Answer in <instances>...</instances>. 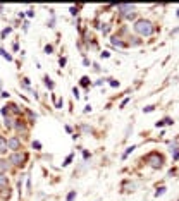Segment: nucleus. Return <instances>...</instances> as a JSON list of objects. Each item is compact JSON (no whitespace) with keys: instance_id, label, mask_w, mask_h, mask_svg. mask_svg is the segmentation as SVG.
Wrapping results in <instances>:
<instances>
[{"instance_id":"obj_15","label":"nucleus","mask_w":179,"mask_h":201,"mask_svg":"<svg viewBox=\"0 0 179 201\" xmlns=\"http://www.w3.org/2000/svg\"><path fill=\"white\" fill-rule=\"evenodd\" d=\"M81 84H83V86H88V84H90V79L86 78V76H84V78H81Z\"/></svg>"},{"instance_id":"obj_8","label":"nucleus","mask_w":179,"mask_h":201,"mask_svg":"<svg viewBox=\"0 0 179 201\" xmlns=\"http://www.w3.org/2000/svg\"><path fill=\"white\" fill-rule=\"evenodd\" d=\"M112 43H114L115 47H119V48H124V47H126V43H124V41H121L119 38H112Z\"/></svg>"},{"instance_id":"obj_3","label":"nucleus","mask_w":179,"mask_h":201,"mask_svg":"<svg viewBox=\"0 0 179 201\" xmlns=\"http://www.w3.org/2000/svg\"><path fill=\"white\" fill-rule=\"evenodd\" d=\"M147 162H148L152 167L159 169V167H162V163H164V158H162V155H159L157 151H152L150 155H147Z\"/></svg>"},{"instance_id":"obj_21","label":"nucleus","mask_w":179,"mask_h":201,"mask_svg":"<svg viewBox=\"0 0 179 201\" xmlns=\"http://www.w3.org/2000/svg\"><path fill=\"white\" fill-rule=\"evenodd\" d=\"M110 86H112V88H117V86H119V81H115V79H110Z\"/></svg>"},{"instance_id":"obj_2","label":"nucleus","mask_w":179,"mask_h":201,"mask_svg":"<svg viewBox=\"0 0 179 201\" xmlns=\"http://www.w3.org/2000/svg\"><path fill=\"white\" fill-rule=\"evenodd\" d=\"M24 162H26V153H22V151H14L9 156V163L17 165V167H22Z\"/></svg>"},{"instance_id":"obj_24","label":"nucleus","mask_w":179,"mask_h":201,"mask_svg":"<svg viewBox=\"0 0 179 201\" xmlns=\"http://www.w3.org/2000/svg\"><path fill=\"white\" fill-rule=\"evenodd\" d=\"M143 110H145V112H152V110H153V107H152V105H148V107H145Z\"/></svg>"},{"instance_id":"obj_4","label":"nucleus","mask_w":179,"mask_h":201,"mask_svg":"<svg viewBox=\"0 0 179 201\" xmlns=\"http://www.w3.org/2000/svg\"><path fill=\"white\" fill-rule=\"evenodd\" d=\"M7 148L12 151H21L22 150V144H21V139L17 136H10L9 139H7Z\"/></svg>"},{"instance_id":"obj_16","label":"nucleus","mask_w":179,"mask_h":201,"mask_svg":"<svg viewBox=\"0 0 179 201\" xmlns=\"http://www.w3.org/2000/svg\"><path fill=\"white\" fill-rule=\"evenodd\" d=\"M71 162H72V155H69V156H67V158H66V162H64V163H62V165H64V167H67V165H69Z\"/></svg>"},{"instance_id":"obj_20","label":"nucleus","mask_w":179,"mask_h":201,"mask_svg":"<svg viewBox=\"0 0 179 201\" xmlns=\"http://www.w3.org/2000/svg\"><path fill=\"white\" fill-rule=\"evenodd\" d=\"M9 107H10V108H12V112H14V113H19V108H17V105H14V103H10Z\"/></svg>"},{"instance_id":"obj_18","label":"nucleus","mask_w":179,"mask_h":201,"mask_svg":"<svg viewBox=\"0 0 179 201\" xmlns=\"http://www.w3.org/2000/svg\"><path fill=\"white\" fill-rule=\"evenodd\" d=\"M52 52H53V47H52V45H47V47H45V53L48 55V53H52Z\"/></svg>"},{"instance_id":"obj_6","label":"nucleus","mask_w":179,"mask_h":201,"mask_svg":"<svg viewBox=\"0 0 179 201\" xmlns=\"http://www.w3.org/2000/svg\"><path fill=\"white\" fill-rule=\"evenodd\" d=\"M7 182H9V177H7L4 172H0V187H5Z\"/></svg>"},{"instance_id":"obj_25","label":"nucleus","mask_w":179,"mask_h":201,"mask_svg":"<svg viewBox=\"0 0 179 201\" xmlns=\"http://www.w3.org/2000/svg\"><path fill=\"white\" fill-rule=\"evenodd\" d=\"M62 105H64V100H59V101H57V108H60Z\"/></svg>"},{"instance_id":"obj_9","label":"nucleus","mask_w":179,"mask_h":201,"mask_svg":"<svg viewBox=\"0 0 179 201\" xmlns=\"http://www.w3.org/2000/svg\"><path fill=\"white\" fill-rule=\"evenodd\" d=\"M7 169H9V163L5 160H0V172H5Z\"/></svg>"},{"instance_id":"obj_11","label":"nucleus","mask_w":179,"mask_h":201,"mask_svg":"<svg viewBox=\"0 0 179 201\" xmlns=\"http://www.w3.org/2000/svg\"><path fill=\"white\" fill-rule=\"evenodd\" d=\"M0 55H2L4 59H7V60H12V57H10V55H9L5 50H4V48H0Z\"/></svg>"},{"instance_id":"obj_17","label":"nucleus","mask_w":179,"mask_h":201,"mask_svg":"<svg viewBox=\"0 0 179 201\" xmlns=\"http://www.w3.org/2000/svg\"><path fill=\"white\" fill-rule=\"evenodd\" d=\"M164 192H165V187H160V189H157V192H155V196L159 198V196H162Z\"/></svg>"},{"instance_id":"obj_23","label":"nucleus","mask_w":179,"mask_h":201,"mask_svg":"<svg viewBox=\"0 0 179 201\" xmlns=\"http://www.w3.org/2000/svg\"><path fill=\"white\" fill-rule=\"evenodd\" d=\"M72 93H74V96H76V98H79V90H78V88H74Z\"/></svg>"},{"instance_id":"obj_27","label":"nucleus","mask_w":179,"mask_h":201,"mask_svg":"<svg viewBox=\"0 0 179 201\" xmlns=\"http://www.w3.org/2000/svg\"><path fill=\"white\" fill-rule=\"evenodd\" d=\"M178 17H179V10H178Z\"/></svg>"},{"instance_id":"obj_5","label":"nucleus","mask_w":179,"mask_h":201,"mask_svg":"<svg viewBox=\"0 0 179 201\" xmlns=\"http://www.w3.org/2000/svg\"><path fill=\"white\" fill-rule=\"evenodd\" d=\"M7 151H9V148H7V139L0 136V155H7Z\"/></svg>"},{"instance_id":"obj_26","label":"nucleus","mask_w":179,"mask_h":201,"mask_svg":"<svg viewBox=\"0 0 179 201\" xmlns=\"http://www.w3.org/2000/svg\"><path fill=\"white\" fill-rule=\"evenodd\" d=\"M60 67H64V65H66V59H60Z\"/></svg>"},{"instance_id":"obj_14","label":"nucleus","mask_w":179,"mask_h":201,"mask_svg":"<svg viewBox=\"0 0 179 201\" xmlns=\"http://www.w3.org/2000/svg\"><path fill=\"white\" fill-rule=\"evenodd\" d=\"M10 31H12V28H5V29L2 31V38H5V36H7V34H9Z\"/></svg>"},{"instance_id":"obj_12","label":"nucleus","mask_w":179,"mask_h":201,"mask_svg":"<svg viewBox=\"0 0 179 201\" xmlns=\"http://www.w3.org/2000/svg\"><path fill=\"white\" fill-rule=\"evenodd\" d=\"M134 148H136V146H129V148L126 150V153H124V156H122V158H126V156H128L129 153H133V151H134Z\"/></svg>"},{"instance_id":"obj_22","label":"nucleus","mask_w":179,"mask_h":201,"mask_svg":"<svg viewBox=\"0 0 179 201\" xmlns=\"http://www.w3.org/2000/svg\"><path fill=\"white\" fill-rule=\"evenodd\" d=\"M33 148L40 150V148H41V143H40V141H33Z\"/></svg>"},{"instance_id":"obj_10","label":"nucleus","mask_w":179,"mask_h":201,"mask_svg":"<svg viewBox=\"0 0 179 201\" xmlns=\"http://www.w3.org/2000/svg\"><path fill=\"white\" fill-rule=\"evenodd\" d=\"M45 86L50 88V90H53V83H52V79H50L48 76H45Z\"/></svg>"},{"instance_id":"obj_19","label":"nucleus","mask_w":179,"mask_h":201,"mask_svg":"<svg viewBox=\"0 0 179 201\" xmlns=\"http://www.w3.org/2000/svg\"><path fill=\"white\" fill-rule=\"evenodd\" d=\"M126 17H128V19H134V17H136V12H133V10H131V12L126 14Z\"/></svg>"},{"instance_id":"obj_7","label":"nucleus","mask_w":179,"mask_h":201,"mask_svg":"<svg viewBox=\"0 0 179 201\" xmlns=\"http://www.w3.org/2000/svg\"><path fill=\"white\" fill-rule=\"evenodd\" d=\"M4 126H5L7 129H12V127H14V121H12L10 117H5V121H4Z\"/></svg>"},{"instance_id":"obj_13","label":"nucleus","mask_w":179,"mask_h":201,"mask_svg":"<svg viewBox=\"0 0 179 201\" xmlns=\"http://www.w3.org/2000/svg\"><path fill=\"white\" fill-rule=\"evenodd\" d=\"M74 198H76V191H71L69 194H67V201H72Z\"/></svg>"},{"instance_id":"obj_1","label":"nucleus","mask_w":179,"mask_h":201,"mask_svg":"<svg viewBox=\"0 0 179 201\" xmlns=\"http://www.w3.org/2000/svg\"><path fill=\"white\" fill-rule=\"evenodd\" d=\"M153 24L150 22V21L147 19H139L136 24H134V31L138 33V34H141V36H150L152 33H153Z\"/></svg>"}]
</instances>
